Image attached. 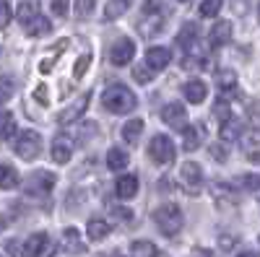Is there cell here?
<instances>
[{
    "mask_svg": "<svg viewBox=\"0 0 260 257\" xmlns=\"http://www.w3.org/2000/svg\"><path fill=\"white\" fill-rule=\"evenodd\" d=\"M169 6L164 3V0H146L143 8H141V18H138V31L151 39V36H156L164 24H167V18H169Z\"/></svg>",
    "mask_w": 260,
    "mask_h": 257,
    "instance_id": "cell-1",
    "label": "cell"
},
{
    "mask_svg": "<svg viewBox=\"0 0 260 257\" xmlns=\"http://www.w3.org/2000/svg\"><path fill=\"white\" fill-rule=\"evenodd\" d=\"M102 104L112 115H127V112H133L136 106H138V99H136V94L130 91L127 86L115 83V86H110V89L102 94Z\"/></svg>",
    "mask_w": 260,
    "mask_h": 257,
    "instance_id": "cell-2",
    "label": "cell"
},
{
    "mask_svg": "<svg viewBox=\"0 0 260 257\" xmlns=\"http://www.w3.org/2000/svg\"><path fill=\"white\" fill-rule=\"evenodd\" d=\"M154 221H156V226L164 237H175V234L182 231V226H185V213L180 210L177 203H164L154 210Z\"/></svg>",
    "mask_w": 260,
    "mask_h": 257,
    "instance_id": "cell-3",
    "label": "cell"
},
{
    "mask_svg": "<svg viewBox=\"0 0 260 257\" xmlns=\"http://www.w3.org/2000/svg\"><path fill=\"white\" fill-rule=\"evenodd\" d=\"M13 151L18 159H24V161H34L42 151V135L37 130H21L18 138H16V145H13Z\"/></svg>",
    "mask_w": 260,
    "mask_h": 257,
    "instance_id": "cell-4",
    "label": "cell"
},
{
    "mask_svg": "<svg viewBox=\"0 0 260 257\" xmlns=\"http://www.w3.org/2000/svg\"><path fill=\"white\" fill-rule=\"evenodd\" d=\"M175 154H177V148L175 143H172V138L167 135H154L148 143V156L154 159L159 166H169L172 161H175Z\"/></svg>",
    "mask_w": 260,
    "mask_h": 257,
    "instance_id": "cell-5",
    "label": "cell"
},
{
    "mask_svg": "<svg viewBox=\"0 0 260 257\" xmlns=\"http://www.w3.org/2000/svg\"><path fill=\"white\" fill-rule=\"evenodd\" d=\"M161 120H164V125L172 127V130L182 133L185 127H187V109H185V104H180V101L167 104L164 109H161Z\"/></svg>",
    "mask_w": 260,
    "mask_h": 257,
    "instance_id": "cell-6",
    "label": "cell"
},
{
    "mask_svg": "<svg viewBox=\"0 0 260 257\" xmlns=\"http://www.w3.org/2000/svg\"><path fill=\"white\" fill-rule=\"evenodd\" d=\"M180 179H182V185H185V190L190 192V195H198L201 187H203V169L195 161H187L180 169Z\"/></svg>",
    "mask_w": 260,
    "mask_h": 257,
    "instance_id": "cell-7",
    "label": "cell"
},
{
    "mask_svg": "<svg viewBox=\"0 0 260 257\" xmlns=\"http://www.w3.org/2000/svg\"><path fill=\"white\" fill-rule=\"evenodd\" d=\"M52 187H55V174H50V171H34L26 179V195H31V198L47 195Z\"/></svg>",
    "mask_w": 260,
    "mask_h": 257,
    "instance_id": "cell-8",
    "label": "cell"
},
{
    "mask_svg": "<svg viewBox=\"0 0 260 257\" xmlns=\"http://www.w3.org/2000/svg\"><path fill=\"white\" fill-rule=\"evenodd\" d=\"M136 57V45H133V39H117L112 50H110V60H112V65H127V62H133Z\"/></svg>",
    "mask_w": 260,
    "mask_h": 257,
    "instance_id": "cell-9",
    "label": "cell"
},
{
    "mask_svg": "<svg viewBox=\"0 0 260 257\" xmlns=\"http://www.w3.org/2000/svg\"><path fill=\"white\" fill-rule=\"evenodd\" d=\"M47 244H50L47 234L45 231H37V234H31V237L24 242L21 252H24V257H42V254L47 252Z\"/></svg>",
    "mask_w": 260,
    "mask_h": 257,
    "instance_id": "cell-10",
    "label": "cell"
},
{
    "mask_svg": "<svg viewBox=\"0 0 260 257\" xmlns=\"http://www.w3.org/2000/svg\"><path fill=\"white\" fill-rule=\"evenodd\" d=\"M60 247L68 252V254H83V252H86V244L81 242V231H78L76 226H68V229L62 231Z\"/></svg>",
    "mask_w": 260,
    "mask_h": 257,
    "instance_id": "cell-11",
    "label": "cell"
},
{
    "mask_svg": "<svg viewBox=\"0 0 260 257\" xmlns=\"http://www.w3.org/2000/svg\"><path fill=\"white\" fill-rule=\"evenodd\" d=\"M89 101H91V94H83L78 101H73L71 106H68V109H65V112H60V125H73L76 120H81V115L86 112V106H89Z\"/></svg>",
    "mask_w": 260,
    "mask_h": 257,
    "instance_id": "cell-12",
    "label": "cell"
},
{
    "mask_svg": "<svg viewBox=\"0 0 260 257\" xmlns=\"http://www.w3.org/2000/svg\"><path fill=\"white\" fill-rule=\"evenodd\" d=\"M198 39H201V26L192 24V21H187V24L180 29V34H177V45L187 52L192 47H198Z\"/></svg>",
    "mask_w": 260,
    "mask_h": 257,
    "instance_id": "cell-13",
    "label": "cell"
},
{
    "mask_svg": "<svg viewBox=\"0 0 260 257\" xmlns=\"http://www.w3.org/2000/svg\"><path fill=\"white\" fill-rule=\"evenodd\" d=\"M229 39H232V24H229V21H216L213 29L208 31L211 47H224Z\"/></svg>",
    "mask_w": 260,
    "mask_h": 257,
    "instance_id": "cell-14",
    "label": "cell"
},
{
    "mask_svg": "<svg viewBox=\"0 0 260 257\" xmlns=\"http://www.w3.org/2000/svg\"><path fill=\"white\" fill-rule=\"evenodd\" d=\"M146 62L154 70H164L169 62H172V52L167 50V47H151L148 52H146Z\"/></svg>",
    "mask_w": 260,
    "mask_h": 257,
    "instance_id": "cell-15",
    "label": "cell"
},
{
    "mask_svg": "<svg viewBox=\"0 0 260 257\" xmlns=\"http://www.w3.org/2000/svg\"><path fill=\"white\" fill-rule=\"evenodd\" d=\"M206 96H208V86H206L203 81L192 78V81L185 83V99H187L190 104H201V101H206Z\"/></svg>",
    "mask_w": 260,
    "mask_h": 257,
    "instance_id": "cell-16",
    "label": "cell"
},
{
    "mask_svg": "<svg viewBox=\"0 0 260 257\" xmlns=\"http://www.w3.org/2000/svg\"><path fill=\"white\" fill-rule=\"evenodd\" d=\"M115 192H117V198L122 200H130V198H136L138 195V179L133 174H122L115 185Z\"/></svg>",
    "mask_w": 260,
    "mask_h": 257,
    "instance_id": "cell-17",
    "label": "cell"
},
{
    "mask_svg": "<svg viewBox=\"0 0 260 257\" xmlns=\"http://www.w3.org/2000/svg\"><path fill=\"white\" fill-rule=\"evenodd\" d=\"M71 156H73V145H71V140L55 138V140H52V161H55V164H68Z\"/></svg>",
    "mask_w": 260,
    "mask_h": 257,
    "instance_id": "cell-18",
    "label": "cell"
},
{
    "mask_svg": "<svg viewBox=\"0 0 260 257\" xmlns=\"http://www.w3.org/2000/svg\"><path fill=\"white\" fill-rule=\"evenodd\" d=\"M201 140H203L201 125H187L185 130H182V145H185V151H198Z\"/></svg>",
    "mask_w": 260,
    "mask_h": 257,
    "instance_id": "cell-19",
    "label": "cell"
},
{
    "mask_svg": "<svg viewBox=\"0 0 260 257\" xmlns=\"http://www.w3.org/2000/svg\"><path fill=\"white\" fill-rule=\"evenodd\" d=\"M24 29H26L29 36H45V34L52 31V24H50V18H45L42 13H37L29 24H24Z\"/></svg>",
    "mask_w": 260,
    "mask_h": 257,
    "instance_id": "cell-20",
    "label": "cell"
},
{
    "mask_svg": "<svg viewBox=\"0 0 260 257\" xmlns=\"http://www.w3.org/2000/svg\"><path fill=\"white\" fill-rule=\"evenodd\" d=\"M127 164H130V156L122 151V148H110V151H107V166H110L112 171H122Z\"/></svg>",
    "mask_w": 260,
    "mask_h": 257,
    "instance_id": "cell-21",
    "label": "cell"
},
{
    "mask_svg": "<svg viewBox=\"0 0 260 257\" xmlns=\"http://www.w3.org/2000/svg\"><path fill=\"white\" fill-rule=\"evenodd\" d=\"M156 254H159L156 244L148 239H136L130 244V257H156Z\"/></svg>",
    "mask_w": 260,
    "mask_h": 257,
    "instance_id": "cell-22",
    "label": "cell"
},
{
    "mask_svg": "<svg viewBox=\"0 0 260 257\" xmlns=\"http://www.w3.org/2000/svg\"><path fill=\"white\" fill-rule=\"evenodd\" d=\"M86 234H89L91 242H102V239H107V234H110V224L99 221V218H91L89 224H86Z\"/></svg>",
    "mask_w": 260,
    "mask_h": 257,
    "instance_id": "cell-23",
    "label": "cell"
},
{
    "mask_svg": "<svg viewBox=\"0 0 260 257\" xmlns=\"http://www.w3.org/2000/svg\"><path fill=\"white\" fill-rule=\"evenodd\" d=\"M141 133H143V120H130V122H125V127H122V140H125L127 145H136L138 138H141Z\"/></svg>",
    "mask_w": 260,
    "mask_h": 257,
    "instance_id": "cell-24",
    "label": "cell"
},
{
    "mask_svg": "<svg viewBox=\"0 0 260 257\" xmlns=\"http://www.w3.org/2000/svg\"><path fill=\"white\" fill-rule=\"evenodd\" d=\"M240 135H242V122H240V120L229 117L226 122H221V140L232 143V140H237Z\"/></svg>",
    "mask_w": 260,
    "mask_h": 257,
    "instance_id": "cell-25",
    "label": "cell"
},
{
    "mask_svg": "<svg viewBox=\"0 0 260 257\" xmlns=\"http://www.w3.org/2000/svg\"><path fill=\"white\" fill-rule=\"evenodd\" d=\"M130 6V0H107V6H104V21H115L120 18Z\"/></svg>",
    "mask_w": 260,
    "mask_h": 257,
    "instance_id": "cell-26",
    "label": "cell"
},
{
    "mask_svg": "<svg viewBox=\"0 0 260 257\" xmlns=\"http://www.w3.org/2000/svg\"><path fill=\"white\" fill-rule=\"evenodd\" d=\"M216 86H219L221 91H232V89H237V73L229 70V68L216 70Z\"/></svg>",
    "mask_w": 260,
    "mask_h": 257,
    "instance_id": "cell-27",
    "label": "cell"
},
{
    "mask_svg": "<svg viewBox=\"0 0 260 257\" xmlns=\"http://www.w3.org/2000/svg\"><path fill=\"white\" fill-rule=\"evenodd\" d=\"M37 13H39V8H37V3H31V0H24V3H18V11H16V16H18L21 24H29V21H31Z\"/></svg>",
    "mask_w": 260,
    "mask_h": 257,
    "instance_id": "cell-28",
    "label": "cell"
},
{
    "mask_svg": "<svg viewBox=\"0 0 260 257\" xmlns=\"http://www.w3.org/2000/svg\"><path fill=\"white\" fill-rule=\"evenodd\" d=\"M0 187H3V190L18 187V174H16V169L11 164H3V179H0Z\"/></svg>",
    "mask_w": 260,
    "mask_h": 257,
    "instance_id": "cell-29",
    "label": "cell"
},
{
    "mask_svg": "<svg viewBox=\"0 0 260 257\" xmlns=\"http://www.w3.org/2000/svg\"><path fill=\"white\" fill-rule=\"evenodd\" d=\"M154 68H151L148 65V62H146V65H133V78L138 81V83H151V81H154Z\"/></svg>",
    "mask_w": 260,
    "mask_h": 257,
    "instance_id": "cell-30",
    "label": "cell"
},
{
    "mask_svg": "<svg viewBox=\"0 0 260 257\" xmlns=\"http://www.w3.org/2000/svg\"><path fill=\"white\" fill-rule=\"evenodd\" d=\"M221 6H224V0H203V3H201V16H203V18L219 16Z\"/></svg>",
    "mask_w": 260,
    "mask_h": 257,
    "instance_id": "cell-31",
    "label": "cell"
},
{
    "mask_svg": "<svg viewBox=\"0 0 260 257\" xmlns=\"http://www.w3.org/2000/svg\"><path fill=\"white\" fill-rule=\"evenodd\" d=\"M96 8V0H76V16L78 18H89Z\"/></svg>",
    "mask_w": 260,
    "mask_h": 257,
    "instance_id": "cell-32",
    "label": "cell"
},
{
    "mask_svg": "<svg viewBox=\"0 0 260 257\" xmlns=\"http://www.w3.org/2000/svg\"><path fill=\"white\" fill-rule=\"evenodd\" d=\"M89 62H91V55H89V52H86L83 57H78L76 65H73V78H83L86 70H89Z\"/></svg>",
    "mask_w": 260,
    "mask_h": 257,
    "instance_id": "cell-33",
    "label": "cell"
},
{
    "mask_svg": "<svg viewBox=\"0 0 260 257\" xmlns=\"http://www.w3.org/2000/svg\"><path fill=\"white\" fill-rule=\"evenodd\" d=\"M13 133H16V117L6 109L3 112V138L8 140V138H13Z\"/></svg>",
    "mask_w": 260,
    "mask_h": 257,
    "instance_id": "cell-34",
    "label": "cell"
},
{
    "mask_svg": "<svg viewBox=\"0 0 260 257\" xmlns=\"http://www.w3.org/2000/svg\"><path fill=\"white\" fill-rule=\"evenodd\" d=\"M213 115L219 117L221 122H226V120L232 117V109H229V101H224V99H219V101H216V106H213Z\"/></svg>",
    "mask_w": 260,
    "mask_h": 257,
    "instance_id": "cell-35",
    "label": "cell"
},
{
    "mask_svg": "<svg viewBox=\"0 0 260 257\" xmlns=\"http://www.w3.org/2000/svg\"><path fill=\"white\" fill-rule=\"evenodd\" d=\"M240 185L245 190H260V174H242L240 177Z\"/></svg>",
    "mask_w": 260,
    "mask_h": 257,
    "instance_id": "cell-36",
    "label": "cell"
},
{
    "mask_svg": "<svg viewBox=\"0 0 260 257\" xmlns=\"http://www.w3.org/2000/svg\"><path fill=\"white\" fill-rule=\"evenodd\" d=\"M68 6H71V0H52V13L55 16H68Z\"/></svg>",
    "mask_w": 260,
    "mask_h": 257,
    "instance_id": "cell-37",
    "label": "cell"
},
{
    "mask_svg": "<svg viewBox=\"0 0 260 257\" xmlns=\"http://www.w3.org/2000/svg\"><path fill=\"white\" fill-rule=\"evenodd\" d=\"M208 151H211V156H213L216 161H226V156H229V154H226V148H224V145H219V143H213V145L208 148Z\"/></svg>",
    "mask_w": 260,
    "mask_h": 257,
    "instance_id": "cell-38",
    "label": "cell"
},
{
    "mask_svg": "<svg viewBox=\"0 0 260 257\" xmlns=\"http://www.w3.org/2000/svg\"><path fill=\"white\" fill-rule=\"evenodd\" d=\"M11 94H13V78L6 76V78H3V96H0V99H3V104L11 99Z\"/></svg>",
    "mask_w": 260,
    "mask_h": 257,
    "instance_id": "cell-39",
    "label": "cell"
},
{
    "mask_svg": "<svg viewBox=\"0 0 260 257\" xmlns=\"http://www.w3.org/2000/svg\"><path fill=\"white\" fill-rule=\"evenodd\" d=\"M250 122L257 127V133H260V101H255V104L250 106Z\"/></svg>",
    "mask_w": 260,
    "mask_h": 257,
    "instance_id": "cell-40",
    "label": "cell"
},
{
    "mask_svg": "<svg viewBox=\"0 0 260 257\" xmlns=\"http://www.w3.org/2000/svg\"><path fill=\"white\" fill-rule=\"evenodd\" d=\"M112 213H115V218H120V221H130V208H112Z\"/></svg>",
    "mask_w": 260,
    "mask_h": 257,
    "instance_id": "cell-41",
    "label": "cell"
},
{
    "mask_svg": "<svg viewBox=\"0 0 260 257\" xmlns=\"http://www.w3.org/2000/svg\"><path fill=\"white\" fill-rule=\"evenodd\" d=\"M34 96H37L42 104H47V101H50V96H47V86H45V83H39V89L34 91Z\"/></svg>",
    "mask_w": 260,
    "mask_h": 257,
    "instance_id": "cell-42",
    "label": "cell"
},
{
    "mask_svg": "<svg viewBox=\"0 0 260 257\" xmlns=\"http://www.w3.org/2000/svg\"><path fill=\"white\" fill-rule=\"evenodd\" d=\"M11 24V6H8V0H3V26Z\"/></svg>",
    "mask_w": 260,
    "mask_h": 257,
    "instance_id": "cell-43",
    "label": "cell"
},
{
    "mask_svg": "<svg viewBox=\"0 0 260 257\" xmlns=\"http://www.w3.org/2000/svg\"><path fill=\"white\" fill-rule=\"evenodd\" d=\"M190 257H211V252H208V249H201V247H195V249L190 252Z\"/></svg>",
    "mask_w": 260,
    "mask_h": 257,
    "instance_id": "cell-44",
    "label": "cell"
},
{
    "mask_svg": "<svg viewBox=\"0 0 260 257\" xmlns=\"http://www.w3.org/2000/svg\"><path fill=\"white\" fill-rule=\"evenodd\" d=\"M39 70H42V73H50V70H52V60H42V62H39Z\"/></svg>",
    "mask_w": 260,
    "mask_h": 257,
    "instance_id": "cell-45",
    "label": "cell"
},
{
    "mask_svg": "<svg viewBox=\"0 0 260 257\" xmlns=\"http://www.w3.org/2000/svg\"><path fill=\"white\" fill-rule=\"evenodd\" d=\"M219 244H221V247H232V244H234V237H221Z\"/></svg>",
    "mask_w": 260,
    "mask_h": 257,
    "instance_id": "cell-46",
    "label": "cell"
},
{
    "mask_svg": "<svg viewBox=\"0 0 260 257\" xmlns=\"http://www.w3.org/2000/svg\"><path fill=\"white\" fill-rule=\"evenodd\" d=\"M237 257H257V254H255V252H240Z\"/></svg>",
    "mask_w": 260,
    "mask_h": 257,
    "instance_id": "cell-47",
    "label": "cell"
},
{
    "mask_svg": "<svg viewBox=\"0 0 260 257\" xmlns=\"http://www.w3.org/2000/svg\"><path fill=\"white\" fill-rule=\"evenodd\" d=\"M180 3H187V0H180Z\"/></svg>",
    "mask_w": 260,
    "mask_h": 257,
    "instance_id": "cell-48",
    "label": "cell"
},
{
    "mask_svg": "<svg viewBox=\"0 0 260 257\" xmlns=\"http://www.w3.org/2000/svg\"><path fill=\"white\" fill-rule=\"evenodd\" d=\"M257 13H260V11H257Z\"/></svg>",
    "mask_w": 260,
    "mask_h": 257,
    "instance_id": "cell-49",
    "label": "cell"
}]
</instances>
